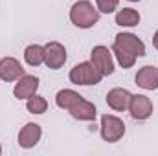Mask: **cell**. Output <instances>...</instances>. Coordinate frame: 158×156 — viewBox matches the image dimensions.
<instances>
[{
	"label": "cell",
	"mask_w": 158,
	"mask_h": 156,
	"mask_svg": "<svg viewBox=\"0 0 158 156\" xmlns=\"http://www.w3.org/2000/svg\"><path fill=\"white\" fill-rule=\"evenodd\" d=\"M40 136H42V129L39 123H26L19 132V145L22 149H31L39 143Z\"/></svg>",
	"instance_id": "cell-9"
},
{
	"label": "cell",
	"mask_w": 158,
	"mask_h": 156,
	"mask_svg": "<svg viewBox=\"0 0 158 156\" xmlns=\"http://www.w3.org/2000/svg\"><path fill=\"white\" fill-rule=\"evenodd\" d=\"M112 53L116 55V59H118V63H119L121 68H132L134 63H136V55H132V53L121 50L118 46H112Z\"/></svg>",
	"instance_id": "cell-18"
},
{
	"label": "cell",
	"mask_w": 158,
	"mask_h": 156,
	"mask_svg": "<svg viewBox=\"0 0 158 156\" xmlns=\"http://www.w3.org/2000/svg\"><path fill=\"white\" fill-rule=\"evenodd\" d=\"M70 83L74 84H81V86H90V84H98L101 83L103 74L94 66L92 61H85V63H79L76 64L72 70H70Z\"/></svg>",
	"instance_id": "cell-2"
},
{
	"label": "cell",
	"mask_w": 158,
	"mask_h": 156,
	"mask_svg": "<svg viewBox=\"0 0 158 156\" xmlns=\"http://www.w3.org/2000/svg\"><path fill=\"white\" fill-rule=\"evenodd\" d=\"M81 99H83V96L77 94L76 90H70V88H63V90H59L57 96H55V103H57V107L63 109V110H70L72 107L77 105Z\"/></svg>",
	"instance_id": "cell-14"
},
{
	"label": "cell",
	"mask_w": 158,
	"mask_h": 156,
	"mask_svg": "<svg viewBox=\"0 0 158 156\" xmlns=\"http://www.w3.org/2000/svg\"><path fill=\"white\" fill-rule=\"evenodd\" d=\"M134 81L143 90H156L158 88V68L149 66V64L143 66V68H140L138 74H136V77H134Z\"/></svg>",
	"instance_id": "cell-12"
},
{
	"label": "cell",
	"mask_w": 158,
	"mask_h": 156,
	"mask_svg": "<svg viewBox=\"0 0 158 156\" xmlns=\"http://www.w3.org/2000/svg\"><path fill=\"white\" fill-rule=\"evenodd\" d=\"M26 109H28V112H31V114H44L46 109H48V101H46L42 96H37V94H35V96L28 97Z\"/></svg>",
	"instance_id": "cell-17"
},
{
	"label": "cell",
	"mask_w": 158,
	"mask_h": 156,
	"mask_svg": "<svg viewBox=\"0 0 158 156\" xmlns=\"http://www.w3.org/2000/svg\"><path fill=\"white\" fill-rule=\"evenodd\" d=\"M125 134V123L123 119L112 114H103L101 116V138L109 143L119 142Z\"/></svg>",
	"instance_id": "cell-3"
},
{
	"label": "cell",
	"mask_w": 158,
	"mask_h": 156,
	"mask_svg": "<svg viewBox=\"0 0 158 156\" xmlns=\"http://www.w3.org/2000/svg\"><path fill=\"white\" fill-rule=\"evenodd\" d=\"M0 154H2V147H0Z\"/></svg>",
	"instance_id": "cell-22"
},
{
	"label": "cell",
	"mask_w": 158,
	"mask_h": 156,
	"mask_svg": "<svg viewBox=\"0 0 158 156\" xmlns=\"http://www.w3.org/2000/svg\"><path fill=\"white\" fill-rule=\"evenodd\" d=\"M22 76H24V68H22V64L15 57L0 59V79L2 81H6V83L19 81Z\"/></svg>",
	"instance_id": "cell-8"
},
{
	"label": "cell",
	"mask_w": 158,
	"mask_h": 156,
	"mask_svg": "<svg viewBox=\"0 0 158 156\" xmlns=\"http://www.w3.org/2000/svg\"><path fill=\"white\" fill-rule=\"evenodd\" d=\"M24 61L30 64V66H39L44 63V46L39 44H30L26 50H24Z\"/></svg>",
	"instance_id": "cell-16"
},
{
	"label": "cell",
	"mask_w": 158,
	"mask_h": 156,
	"mask_svg": "<svg viewBox=\"0 0 158 156\" xmlns=\"http://www.w3.org/2000/svg\"><path fill=\"white\" fill-rule=\"evenodd\" d=\"M118 4L119 0H96V7H98V11L99 13H112V11H116L118 9Z\"/></svg>",
	"instance_id": "cell-19"
},
{
	"label": "cell",
	"mask_w": 158,
	"mask_h": 156,
	"mask_svg": "<svg viewBox=\"0 0 158 156\" xmlns=\"http://www.w3.org/2000/svg\"><path fill=\"white\" fill-rule=\"evenodd\" d=\"M64 63H66V48L57 40L48 42L44 46V64L50 70H59L64 66Z\"/></svg>",
	"instance_id": "cell-4"
},
{
	"label": "cell",
	"mask_w": 158,
	"mask_h": 156,
	"mask_svg": "<svg viewBox=\"0 0 158 156\" xmlns=\"http://www.w3.org/2000/svg\"><path fill=\"white\" fill-rule=\"evenodd\" d=\"M153 46H155V48L158 50V31L155 33V37H153Z\"/></svg>",
	"instance_id": "cell-20"
},
{
	"label": "cell",
	"mask_w": 158,
	"mask_h": 156,
	"mask_svg": "<svg viewBox=\"0 0 158 156\" xmlns=\"http://www.w3.org/2000/svg\"><path fill=\"white\" fill-rule=\"evenodd\" d=\"M112 46H118L121 50L136 55V57H143L145 55V44L138 39L136 35H132V33H118Z\"/></svg>",
	"instance_id": "cell-7"
},
{
	"label": "cell",
	"mask_w": 158,
	"mask_h": 156,
	"mask_svg": "<svg viewBox=\"0 0 158 156\" xmlns=\"http://www.w3.org/2000/svg\"><path fill=\"white\" fill-rule=\"evenodd\" d=\"M37 90H39V77H35V76H26V74H24L22 77L19 79V83L15 84L13 96H15L17 99H28V97L35 96Z\"/></svg>",
	"instance_id": "cell-10"
},
{
	"label": "cell",
	"mask_w": 158,
	"mask_h": 156,
	"mask_svg": "<svg viewBox=\"0 0 158 156\" xmlns=\"http://www.w3.org/2000/svg\"><path fill=\"white\" fill-rule=\"evenodd\" d=\"M129 112L132 119H138V121H143L147 117H151L153 114V103L147 96L143 94H136L131 97V103H129Z\"/></svg>",
	"instance_id": "cell-6"
},
{
	"label": "cell",
	"mask_w": 158,
	"mask_h": 156,
	"mask_svg": "<svg viewBox=\"0 0 158 156\" xmlns=\"http://www.w3.org/2000/svg\"><path fill=\"white\" fill-rule=\"evenodd\" d=\"M140 22V13L132 7H123L116 13V24L125 28H134Z\"/></svg>",
	"instance_id": "cell-15"
},
{
	"label": "cell",
	"mask_w": 158,
	"mask_h": 156,
	"mask_svg": "<svg viewBox=\"0 0 158 156\" xmlns=\"http://www.w3.org/2000/svg\"><path fill=\"white\" fill-rule=\"evenodd\" d=\"M129 2H140V0H129Z\"/></svg>",
	"instance_id": "cell-21"
},
{
	"label": "cell",
	"mask_w": 158,
	"mask_h": 156,
	"mask_svg": "<svg viewBox=\"0 0 158 156\" xmlns=\"http://www.w3.org/2000/svg\"><path fill=\"white\" fill-rule=\"evenodd\" d=\"M131 97H132V94L129 90H125V88H112L107 94V105L112 110H116V112H123V110L129 109Z\"/></svg>",
	"instance_id": "cell-11"
},
{
	"label": "cell",
	"mask_w": 158,
	"mask_h": 156,
	"mask_svg": "<svg viewBox=\"0 0 158 156\" xmlns=\"http://www.w3.org/2000/svg\"><path fill=\"white\" fill-rule=\"evenodd\" d=\"M68 112H70V116L74 117V119H79V121H94L96 116H98L96 105L90 103V101H86L85 97L79 101L76 107H72Z\"/></svg>",
	"instance_id": "cell-13"
},
{
	"label": "cell",
	"mask_w": 158,
	"mask_h": 156,
	"mask_svg": "<svg viewBox=\"0 0 158 156\" xmlns=\"http://www.w3.org/2000/svg\"><path fill=\"white\" fill-rule=\"evenodd\" d=\"M90 61L94 63V66L105 76H112L114 74V59H112V51L107 46H94L92 53H90Z\"/></svg>",
	"instance_id": "cell-5"
},
{
	"label": "cell",
	"mask_w": 158,
	"mask_h": 156,
	"mask_svg": "<svg viewBox=\"0 0 158 156\" xmlns=\"http://www.w3.org/2000/svg\"><path fill=\"white\" fill-rule=\"evenodd\" d=\"M70 20L74 26H77L81 30H88L99 22V11H98V7H94L92 2L79 0L70 9Z\"/></svg>",
	"instance_id": "cell-1"
}]
</instances>
